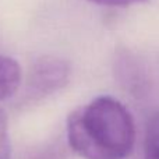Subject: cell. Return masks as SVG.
<instances>
[{"label": "cell", "instance_id": "obj_1", "mask_svg": "<svg viewBox=\"0 0 159 159\" xmlns=\"http://www.w3.org/2000/svg\"><path fill=\"white\" fill-rule=\"evenodd\" d=\"M67 140L84 159H126L135 143L130 112L112 96H98L67 119Z\"/></svg>", "mask_w": 159, "mask_h": 159}, {"label": "cell", "instance_id": "obj_2", "mask_svg": "<svg viewBox=\"0 0 159 159\" xmlns=\"http://www.w3.org/2000/svg\"><path fill=\"white\" fill-rule=\"evenodd\" d=\"M70 75L69 64L53 56L41 57L32 67L30 75V87L32 95L45 96L64 87Z\"/></svg>", "mask_w": 159, "mask_h": 159}, {"label": "cell", "instance_id": "obj_3", "mask_svg": "<svg viewBox=\"0 0 159 159\" xmlns=\"http://www.w3.org/2000/svg\"><path fill=\"white\" fill-rule=\"evenodd\" d=\"M138 61L129 55H124L120 57L119 66V77L121 78L126 88H129L135 95H141L145 89V75L143 70L138 66Z\"/></svg>", "mask_w": 159, "mask_h": 159}, {"label": "cell", "instance_id": "obj_4", "mask_svg": "<svg viewBox=\"0 0 159 159\" xmlns=\"http://www.w3.org/2000/svg\"><path fill=\"white\" fill-rule=\"evenodd\" d=\"M21 82V69L14 59L0 55V101L13 96Z\"/></svg>", "mask_w": 159, "mask_h": 159}, {"label": "cell", "instance_id": "obj_5", "mask_svg": "<svg viewBox=\"0 0 159 159\" xmlns=\"http://www.w3.org/2000/svg\"><path fill=\"white\" fill-rule=\"evenodd\" d=\"M143 152L144 159H159V109L147 121Z\"/></svg>", "mask_w": 159, "mask_h": 159}, {"label": "cell", "instance_id": "obj_6", "mask_svg": "<svg viewBox=\"0 0 159 159\" xmlns=\"http://www.w3.org/2000/svg\"><path fill=\"white\" fill-rule=\"evenodd\" d=\"M0 159H10V140H8L7 116L0 110Z\"/></svg>", "mask_w": 159, "mask_h": 159}, {"label": "cell", "instance_id": "obj_7", "mask_svg": "<svg viewBox=\"0 0 159 159\" xmlns=\"http://www.w3.org/2000/svg\"><path fill=\"white\" fill-rule=\"evenodd\" d=\"M89 2L101 6H109V7H126V6H131L135 3L145 2V0H89Z\"/></svg>", "mask_w": 159, "mask_h": 159}]
</instances>
